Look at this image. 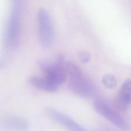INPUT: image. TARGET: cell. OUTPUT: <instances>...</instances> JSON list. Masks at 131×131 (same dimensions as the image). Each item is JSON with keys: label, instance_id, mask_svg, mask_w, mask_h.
Wrapping results in <instances>:
<instances>
[{"label": "cell", "instance_id": "9c48e42d", "mask_svg": "<svg viewBox=\"0 0 131 131\" xmlns=\"http://www.w3.org/2000/svg\"><path fill=\"white\" fill-rule=\"evenodd\" d=\"M28 81L33 87L48 93H54L57 91L59 88V86L46 76H32L29 78Z\"/></svg>", "mask_w": 131, "mask_h": 131}, {"label": "cell", "instance_id": "ba28073f", "mask_svg": "<svg viewBox=\"0 0 131 131\" xmlns=\"http://www.w3.org/2000/svg\"><path fill=\"white\" fill-rule=\"evenodd\" d=\"M130 80L129 79H127L123 82L120 89L116 97V103L118 108L126 110L130 106Z\"/></svg>", "mask_w": 131, "mask_h": 131}, {"label": "cell", "instance_id": "277c9868", "mask_svg": "<svg viewBox=\"0 0 131 131\" xmlns=\"http://www.w3.org/2000/svg\"><path fill=\"white\" fill-rule=\"evenodd\" d=\"M68 84L71 91L76 95L84 98L95 96L97 90L94 83L82 74L68 78Z\"/></svg>", "mask_w": 131, "mask_h": 131}, {"label": "cell", "instance_id": "7a4b0ae2", "mask_svg": "<svg viewBox=\"0 0 131 131\" xmlns=\"http://www.w3.org/2000/svg\"><path fill=\"white\" fill-rule=\"evenodd\" d=\"M37 20L40 45L45 48H50L55 41V32L48 12L45 9H40L38 12Z\"/></svg>", "mask_w": 131, "mask_h": 131}, {"label": "cell", "instance_id": "8992f818", "mask_svg": "<svg viewBox=\"0 0 131 131\" xmlns=\"http://www.w3.org/2000/svg\"><path fill=\"white\" fill-rule=\"evenodd\" d=\"M46 113L51 119L71 130L75 131H84L86 130L70 116L54 108L51 107L46 108Z\"/></svg>", "mask_w": 131, "mask_h": 131}, {"label": "cell", "instance_id": "30bf717a", "mask_svg": "<svg viewBox=\"0 0 131 131\" xmlns=\"http://www.w3.org/2000/svg\"><path fill=\"white\" fill-rule=\"evenodd\" d=\"M102 82L107 88L113 89L117 85V79L113 75L106 74L102 77Z\"/></svg>", "mask_w": 131, "mask_h": 131}, {"label": "cell", "instance_id": "6da1fadb", "mask_svg": "<svg viewBox=\"0 0 131 131\" xmlns=\"http://www.w3.org/2000/svg\"><path fill=\"white\" fill-rule=\"evenodd\" d=\"M21 9L19 5H14L11 10L3 35V45L6 49L13 50L17 47L20 35Z\"/></svg>", "mask_w": 131, "mask_h": 131}, {"label": "cell", "instance_id": "52a82bcc", "mask_svg": "<svg viewBox=\"0 0 131 131\" xmlns=\"http://www.w3.org/2000/svg\"><path fill=\"white\" fill-rule=\"evenodd\" d=\"M1 123L4 128L11 130H26L29 127V123L27 119L14 115L4 116Z\"/></svg>", "mask_w": 131, "mask_h": 131}, {"label": "cell", "instance_id": "3957f363", "mask_svg": "<svg viewBox=\"0 0 131 131\" xmlns=\"http://www.w3.org/2000/svg\"><path fill=\"white\" fill-rule=\"evenodd\" d=\"M93 106L98 114L105 118L112 124L121 129H129V126L126 120L104 100L100 98L95 99Z\"/></svg>", "mask_w": 131, "mask_h": 131}, {"label": "cell", "instance_id": "7c38bea8", "mask_svg": "<svg viewBox=\"0 0 131 131\" xmlns=\"http://www.w3.org/2000/svg\"><path fill=\"white\" fill-rule=\"evenodd\" d=\"M5 65V61L3 60H0V68H2Z\"/></svg>", "mask_w": 131, "mask_h": 131}, {"label": "cell", "instance_id": "8fae6325", "mask_svg": "<svg viewBox=\"0 0 131 131\" xmlns=\"http://www.w3.org/2000/svg\"><path fill=\"white\" fill-rule=\"evenodd\" d=\"M79 58L82 63H86L90 61L91 55L86 52L82 51L79 53Z\"/></svg>", "mask_w": 131, "mask_h": 131}, {"label": "cell", "instance_id": "5b68a950", "mask_svg": "<svg viewBox=\"0 0 131 131\" xmlns=\"http://www.w3.org/2000/svg\"><path fill=\"white\" fill-rule=\"evenodd\" d=\"M63 63L56 59L55 61H52L46 59H40L37 62L39 69L45 74V76L59 86L67 78Z\"/></svg>", "mask_w": 131, "mask_h": 131}]
</instances>
